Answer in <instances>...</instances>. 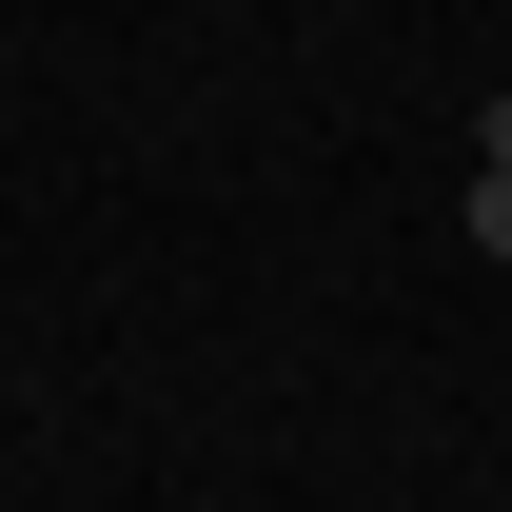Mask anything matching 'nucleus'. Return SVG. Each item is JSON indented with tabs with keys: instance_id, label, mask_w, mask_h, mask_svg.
Here are the masks:
<instances>
[{
	"instance_id": "1",
	"label": "nucleus",
	"mask_w": 512,
	"mask_h": 512,
	"mask_svg": "<svg viewBox=\"0 0 512 512\" xmlns=\"http://www.w3.org/2000/svg\"><path fill=\"white\" fill-rule=\"evenodd\" d=\"M453 237H473V256H512V178H493V158H473V197H453Z\"/></svg>"
},
{
	"instance_id": "2",
	"label": "nucleus",
	"mask_w": 512,
	"mask_h": 512,
	"mask_svg": "<svg viewBox=\"0 0 512 512\" xmlns=\"http://www.w3.org/2000/svg\"><path fill=\"white\" fill-rule=\"evenodd\" d=\"M473 158H493V178H512V79H493V99H473Z\"/></svg>"
}]
</instances>
